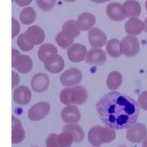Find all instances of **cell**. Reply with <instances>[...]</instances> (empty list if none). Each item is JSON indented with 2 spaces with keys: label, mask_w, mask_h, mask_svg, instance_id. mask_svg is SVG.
Wrapping results in <instances>:
<instances>
[{
  "label": "cell",
  "mask_w": 147,
  "mask_h": 147,
  "mask_svg": "<svg viewBox=\"0 0 147 147\" xmlns=\"http://www.w3.org/2000/svg\"><path fill=\"white\" fill-rule=\"evenodd\" d=\"M100 119L113 129H127L137 123L140 115L138 102L127 95L110 92L103 96L96 105Z\"/></svg>",
  "instance_id": "6da1fadb"
},
{
  "label": "cell",
  "mask_w": 147,
  "mask_h": 147,
  "mask_svg": "<svg viewBox=\"0 0 147 147\" xmlns=\"http://www.w3.org/2000/svg\"><path fill=\"white\" fill-rule=\"evenodd\" d=\"M11 65L16 70L21 74H28L31 71L33 61L29 56L20 54L16 49L11 50Z\"/></svg>",
  "instance_id": "7a4b0ae2"
},
{
  "label": "cell",
  "mask_w": 147,
  "mask_h": 147,
  "mask_svg": "<svg viewBox=\"0 0 147 147\" xmlns=\"http://www.w3.org/2000/svg\"><path fill=\"white\" fill-rule=\"evenodd\" d=\"M140 42L136 36L127 34L120 41V49L122 55L126 57H135L140 51Z\"/></svg>",
  "instance_id": "3957f363"
},
{
  "label": "cell",
  "mask_w": 147,
  "mask_h": 147,
  "mask_svg": "<svg viewBox=\"0 0 147 147\" xmlns=\"http://www.w3.org/2000/svg\"><path fill=\"white\" fill-rule=\"evenodd\" d=\"M127 139L131 143H141L147 137V129L145 124L142 123H136L126 132Z\"/></svg>",
  "instance_id": "277c9868"
},
{
  "label": "cell",
  "mask_w": 147,
  "mask_h": 147,
  "mask_svg": "<svg viewBox=\"0 0 147 147\" xmlns=\"http://www.w3.org/2000/svg\"><path fill=\"white\" fill-rule=\"evenodd\" d=\"M83 78L82 72L79 69H69L65 70L60 78V81L61 84L65 87H74L77 86L81 82Z\"/></svg>",
  "instance_id": "5b68a950"
},
{
  "label": "cell",
  "mask_w": 147,
  "mask_h": 147,
  "mask_svg": "<svg viewBox=\"0 0 147 147\" xmlns=\"http://www.w3.org/2000/svg\"><path fill=\"white\" fill-rule=\"evenodd\" d=\"M51 106L46 101H40L34 105L28 111V117L31 121H40L48 115Z\"/></svg>",
  "instance_id": "8992f818"
},
{
  "label": "cell",
  "mask_w": 147,
  "mask_h": 147,
  "mask_svg": "<svg viewBox=\"0 0 147 147\" xmlns=\"http://www.w3.org/2000/svg\"><path fill=\"white\" fill-rule=\"evenodd\" d=\"M106 53L100 48H92L87 53L85 61L90 65H102L106 62Z\"/></svg>",
  "instance_id": "52a82bcc"
},
{
  "label": "cell",
  "mask_w": 147,
  "mask_h": 147,
  "mask_svg": "<svg viewBox=\"0 0 147 147\" xmlns=\"http://www.w3.org/2000/svg\"><path fill=\"white\" fill-rule=\"evenodd\" d=\"M88 41L90 45L95 48H100L107 42V37L105 32L99 28L93 27L88 32Z\"/></svg>",
  "instance_id": "ba28073f"
},
{
  "label": "cell",
  "mask_w": 147,
  "mask_h": 147,
  "mask_svg": "<svg viewBox=\"0 0 147 147\" xmlns=\"http://www.w3.org/2000/svg\"><path fill=\"white\" fill-rule=\"evenodd\" d=\"M44 67L48 72L52 74H57L63 70L65 67V61L63 57L58 54L50 56L43 62Z\"/></svg>",
  "instance_id": "9c48e42d"
},
{
  "label": "cell",
  "mask_w": 147,
  "mask_h": 147,
  "mask_svg": "<svg viewBox=\"0 0 147 147\" xmlns=\"http://www.w3.org/2000/svg\"><path fill=\"white\" fill-rule=\"evenodd\" d=\"M87 53V47L84 45L80 43H74L69 47L67 55L69 61L74 63H79L86 58Z\"/></svg>",
  "instance_id": "30bf717a"
},
{
  "label": "cell",
  "mask_w": 147,
  "mask_h": 147,
  "mask_svg": "<svg viewBox=\"0 0 147 147\" xmlns=\"http://www.w3.org/2000/svg\"><path fill=\"white\" fill-rule=\"evenodd\" d=\"M25 35L29 42L34 46L41 44L45 39V33L41 27L38 26L29 27L25 32Z\"/></svg>",
  "instance_id": "8fae6325"
},
{
  "label": "cell",
  "mask_w": 147,
  "mask_h": 147,
  "mask_svg": "<svg viewBox=\"0 0 147 147\" xmlns=\"http://www.w3.org/2000/svg\"><path fill=\"white\" fill-rule=\"evenodd\" d=\"M61 119L66 123H77L81 118L79 108L74 105L65 106L61 110Z\"/></svg>",
  "instance_id": "7c38bea8"
},
{
  "label": "cell",
  "mask_w": 147,
  "mask_h": 147,
  "mask_svg": "<svg viewBox=\"0 0 147 147\" xmlns=\"http://www.w3.org/2000/svg\"><path fill=\"white\" fill-rule=\"evenodd\" d=\"M122 11L125 18L138 17L142 12V7L136 0H127L122 4Z\"/></svg>",
  "instance_id": "4fadbf2b"
},
{
  "label": "cell",
  "mask_w": 147,
  "mask_h": 147,
  "mask_svg": "<svg viewBox=\"0 0 147 147\" xmlns=\"http://www.w3.org/2000/svg\"><path fill=\"white\" fill-rule=\"evenodd\" d=\"M31 88L36 92H43L48 88L49 78L46 74L38 73L34 74L31 79Z\"/></svg>",
  "instance_id": "5bb4252c"
},
{
  "label": "cell",
  "mask_w": 147,
  "mask_h": 147,
  "mask_svg": "<svg viewBox=\"0 0 147 147\" xmlns=\"http://www.w3.org/2000/svg\"><path fill=\"white\" fill-rule=\"evenodd\" d=\"M31 91L26 86L17 87L13 92V100L20 105H26L31 100Z\"/></svg>",
  "instance_id": "9a60e30c"
},
{
  "label": "cell",
  "mask_w": 147,
  "mask_h": 147,
  "mask_svg": "<svg viewBox=\"0 0 147 147\" xmlns=\"http://www.w3.org/2000/svg\"><path fill=\"white\" fill-rule=\"evenodd\" d=\"M124 29L127 34L137 36L144 30V22L138 17H131L125 22Z\"/></svg>",
  "instance_id": "2e32d148"
},
{
  "label": "cell",
  "mask_w": 147,
  "mask_h": 147,
  "mask_svg": "<svg viewBox=\"0 0 147 147\" xmlns=\"http://www.w3.org/2000/svg\"><path fill=\"white\" fill-rule=\"evenodd\" d=\"M106 15L110 20L115 21H122L125 19V16L122 11V4L119 3L112 2L106 6Z\"/></svg>",
  "instance_id": "e0dca14e"
},
{
  "label": "cell",
  "mask_w": 147,
  "mask_h": 147,
  "mask_svg": "<svg viewBox=\"0 0 147 147\" xmlns=\"http://www.w3.org/2000/svg\"><path fill=\"white\" fill-rule=\"evenodd\" d=\"M77 21L81 30L88 31L92 29L95 26L96 16L90 12H83L79 16Z\"/></svg>",
  "instance_id": "ac0fdd59"
},
{
  "label": "cell",
  "mask_w": 147,
  "mask_h": 147,
  "mask_svg": "<svg viewBox=\"0 0 147 147\" xmlns=\"http://www.w3.org/2000/svg\"><path fill=\"white\" fill-rule=\"evenodd\" d=\"M88 91L83 86L77 85L72 88L71 92V101L74 105H82L88 100Z\"/></svg>",
  "instance_id": "d6986e66"
},
{
  "label": "cell",
  "mask_w": 147,
  "mask_h": 147,
  "mask_svg": "<svg viewBox=\"0 0 147 147\" xmlns=\"http://www.w3.org/2000/svg\"><path fill=\"white\" fill-rule=\"evenodd\" d=\"M64 132L70 133L74 137V142H80L84 140V132L83 128L76 123H68L63 127Z\"/></svg>",
  "instance_id": "ffe728a7"
},
{
  "label": "cell",
  "mask_w": 147,
  "mask_h": 147,
  "mask_svg": "<svg viewBox=\"0 0 147 147\" xmlns=\"http://www.w3.org/2000/svg\"><path fill=\"white\" fill-rule=\"evenodd\" d=\"M123 81V76L119 71H111L106 79L107 88L111 91H115L119 87Z\"/></svg>",
  "instance_id": "44dd1931"
},
{
  "label": "cell",
  "mask_w": 147,
  "mask_h": 147,
  "mask_svg": "<svg viewBox=\"0 0 147 147\" xmlns=\"http://www.w3.org/2000/svg\"><path fill=\"white\" fill-rule=\"evenodd\" d=\"M57 48L52 43H44L40 46L38 51V57L39 60L44 62L50 56L57 54Z\"/></svg>",
  "instance_id": "7402d4cb"
},
{
  "label": "cell",
  "mask_w": 147,
  "mask_h": 147,
  "mask_svg": "<svg viewBox=\"0 0 147 147\" xmlns=\"http://www.w3.org/2000/svg\"><path fill=\"white\" fill-rule=\"evenodd\" d=\"M62 31L72 38H76L80 34V28L79 26L78 21L74 20H69L65 21L62 26Z\"/></svg>",
  "instance_id": "603a6c76"
},
{
  "label": "cell",
  "mask_w": 147,
  "mask_h": 147,
  "mask_svg": "<svg viewBox=\"0 0 147 147\" xmlns=\"http://www.w3.org/2000/svg\"><path fill=\"white\" fill-rule=\"evenodd\" d=\"M99 138L101 144L110 143L115 141L116 138V132L115 129L110 127H100L99 131Z\"/></svg>",
  "instance_id": "cb8c5ba5"
},
{
  "label": "cell",
  "mask_w": 147,
  "mask_h": 147,
  "mask_svg": "<svg viewBox=\"0 0 147 147\" xmlns=\"http://www.w3.org/2000/svg\"><path fill=\"white\" fill-rule=\"evenodd\" d=\"M107 53L111 57H119L122 53L120 49V41L117 38H111L106 43Z\"/></svg>",
  "instance_id": "d4e9b609"
},
{
  "label": "cell",
  "mask_w": 147,
  "mask_h": 147,
  "mask_svg": "<svg viewBox=\"0 0 147 147\" xmlns=\"http://www.w3.org/2000/svg\"><path fill=\"white\" fill-rule=\"evenodd\" d=\"M36 18V11L31 7H26L21 11L20 21L24 25H30Z\"/></svg>",
  "instance_id": "484cf974"
},
{
  "label": "cell",
  "mask_w": 147,
  "mask_h": 147,
  "mask_svg": "<svg viewBox=\"0 0 147 147\" xmlns=\"http://www.w3.org/2000/svg\"><path fill=\"white\" fill-rule=\"evenodd\" d=\"M56 42L57 43V45L62 49H65L69 47L74 42V38L69 36L68 34H66L65 33H64L62 30L59 32L57 36H56Z\"/></svg>",
  "instance_id": "4316f807"
},
{
  "label": "cell",
  "mask_w": 147,
  "mask_h": 147,
  "mask_svg": "<svg viewBox=\"0 0 147 147\" xmlns=\"http://www.w3.org/2000/svg\"><path fill=\"white\" fill-rule=\"evenodd\" d=\"M26 137V132L21 125L11 127V142L12 144L21 143L24 141Z\"/></svg>",
  "instance_id": "83f0119b"
},
{
  "label": "cell",
  "mask_w": 147,
  "mask_h": 147,
  "mask_svg": "<svg viewBox=\"0 0 147 147\" xmlns=\"http://www.w3.org/2000/svg\"><path fill=\"white\" fill-rule=\"evenodd\" d=\"M100 126H96L92 127L89 130L88 132V141L89 142L94 146H100L101 145V142H100V138H99V131H100Z\"/></svg>",
  "instance_id": "f1b7e54d"
},
{
  "label": "cell",
  "mask_w": 147,
  "mask_h": 147,
  "mask_svg": "<svg viewBox=\"0 0 147 147\" xmlns=\"http://www.w3.org/2000/svg\"><path fill=\"white\" fill-rule=\"evenodd\" d=\"M16 44L17 46L20 47V49L24 51V52H28V51H31L34 48V45L30 43L29 41L26 39V35H25V33L21 34L18 38H17V40H16Z\"/></svg>",
  "instance_id": "f546056e"
},
{
  "label": "cell",
  "mask_w": 147,
  "mask_h": 147,
  "mask_svg": "<svg viewBox=\"0 0 147 147\" xmlns=\"http://www.w3.org/2000/svg\"><path fill=\"white\" fill-rule=\"evenodd\" d=\"M58 142L61 147H70L72 146L74 141L73 136L69 132H62L58 137Z\"/></svg>",
  "instance_id": "4dcf8cb0"
},
{
  "label": "cell",
  "mask_w": 147,
  "mask_h": 147,
  "mask_svg": "<svg viewBox=\"0 0 147 147\" xmlns=\"http://www.w3.org/2000/svg\"><path fill=\"white\" fill-rule=\"evenodd\" d=\"M71 92L72 88H66L63 89L60 93V100L64 105H72L71 101Z\"/></svg>",
  "instance_id": "1f68e13d"
},
{
  "label": "cell",
  "mask_w": 147,
  "mask_h": 147,
  "mask_svg": "<svg viewBox=\"0 0 147 147\" xmlns=\"http://www.w3.org/2000/svg\"><path fill=\"white\" fill-rule=\"evenodd\" d=\"M36 3L40 10L47 11L54 7L56 0H36Z\"/></svg>",
  "instance_id": "d6a6232c"
},
{
  "label": "cell",
  "mask_w": 147,
  "mask_h": 147,
  "mask_svg": "<svg viewBox=\"0 0 147 147\" xmlns=\"http://www.w3.org/2000/svg\"><path fill=\"white\" fill-rule=\"evenodd\" d=\"M58 137L59 135L57 134H51L49 135L46 140V146L47 147H61L59 142H58Z\"/></svg>",
  "instance_id": "836d02e7"
},
{
  "label": "cell",
  "mask_w": 147,
  "mask_h": 147,
  "mask_svg": "<svg viewBox=\"0 0 147 147\" xmlns=\"http://www.w3.org/2000/svg\"><path fill=\"white\" fill-rule=\"evenodd\" d=\"M137 102L140 107L144 110H147V91H144L138 96Z\"/></svg>",
  "instance_id": "e575fe53"
},
{
  "label": "cell",
  "mask_w": 147,
  "mask_h": 147,
  "mask_svg": "<svg viewBox=\"0 0 147 147\" xmlns=\"http://www.w3.org/2000/svg\"><path fill=\"white\" fill-rule=\"evenodd\" d=\"M20 30H21V26H20L19 21L12 17L11 18V37L14 38L17 36L20 33Z\"/></svg>",
  "instance_id": "d590c367"
},
{
  "label": "cell",
  "mask_w": 147,
  "mask_h": 147,
  "mask_svg": "<svg viewBox=\"0 0 147 147\" xmlns=\"http://www.w3.org/2000/svg\"><path fill=\"white\" fill-rule=\"evenodd\" d=\"M20 83V76L16 72H11V87L12 88L16 87Z\"/></svg>",
  "instance_id": "8d00e7d4"
},
{
  "label": "cell",
  "mask_w": 147,
  "mask_h": 147,
  "mask_svg": "<svg viewBox=\"0 0 147 147\" xmlns=\"http://www.w3.org/2000/svg\"><path fill=\"white\" fill-rule=\"evenodd\" d=\"M33 0H15L16 3L20 7H26L30 5Z\"/></svg>",
  "instance_id": "74e56055"
},
{
  "label": "cell",
  "mask_w": 147,
  "mask_h": 147,
  "mask_svg": "<svg viewBox=\"0 0 147 147\" xmlns=\"http://www.w3.org/2000/svg\"><path fill=\"white\" fill-rule=\"evenodd\" d=\"M91 1L93 3H103L105 2H109L110 0H91Z\"/></svg>",
  "instance_id": "f35d334b"
},
{
  "label": "cell",
  "mask_w": 147,
  "mask_h": 147,
  "mask_svg": "<svg viewBox=\"0 0 147 147\" xmlns=\"http://www.w3.org/2000/svg\"><path fill=\"white\" fill-rule=\"evenodd\" d=\"M144 26H145V29H144V31L147 33V17L145 19L144 21Z\"/></svg>",
  "instance_id": "ab89813d"
},
{
  "label": "cell",
  "mask_w": 147,
  "mask_h": 147,
  "mask_svg": "<svg viewBox=\"0 0 147 147\" xmlns=\"http://www.w3.org/2000/svg\"><path fill=\"white\" fill-rule=\"evenodd\" d=\"M142 147H147V137L146 138V140H145L144 142H142Z\"/></svg>",
  "instance_id": "60d3db41"
},
{
  "label": "cell",
  "mask_w": 147,
  "mask_h": 147,
  "mask_svg": "<svg viewBox=\"0 0 147 147\" xmlns=\"http://www.w3.org/2000/svg\"><path fill=\"white\" fill-rule=\"evenodd\" d=\"M65 2H66V3H73V2H75L76 0H63Z\"/></svg>",
  "instance_id": "b9f144b4"
},
{
  "label": "cell",
  "mask_w": 147,
  "mask_h": 147,
  "mask_svg": "<svg viewBox=\"0 0 147 147\" xmlns=\"http://www.w3.org/2000/svg\"><path fill=\"white\" fill-rule=\"evenodd\" d=\"M146 9L147 11V0H146Z\"/></svg>",
  "instance_id": "7bdbcfd3"
},
{
  "label": "cell",
  "mask_w": 147,
  "mask_h": 147,
  "mask_svg": "<svg viewBox=\"0 0 147 147\" xmlns=\"http://www.w3.org/2000/svg\"><path fill=\"white\" fill-rule=\"evenodd\" d=\"M118 147H126V146H118Z\"/></svg>",
  "instance_id": "ee69618b"
},
{
  "label": "cell",
  "mask_w": 147,
  "mask_h": 147,
  "mask_svg": "<svg viewBox=\"0 0 147 147\" xmlns=\"http://www.w3.org/2000/svg\"><path fill=\"white\" fill-rule=\"evenodd\" d=\"M11 1H12V2H13V1H14V0H11Z\"/></svg>",
  "instance_id": "f6af8a7d"
},
{
  "label": "cell",
  "mask_w": 147,
  "mask_h": 147,
  "mask_svg": "<svg viewBox=\"0 0 147 147\" xmlns=\"http://www.w3.org/2000/svg\"><path fill=\"white\" fill-rule=\"evenodd\" d=\"M33 147H38V146H33Z\"/></svg>",
  "instance_id": "bcb514c9"
},
{
  "label": "cell",
  "mask_w": 147,
  "mask_h": 147,
  "mask_svg": "<svg viewBox=\"0 0 147 147\" xmlns=\"http://www.w3.org/2000/svg\"><path fill=\"white\" fill-rule=\"evenodd\" d=\"M95 147H96V146H95Z\"/></svg>",
  "instance_id": "7dc6e473"
}]
</instances>
